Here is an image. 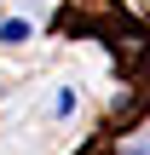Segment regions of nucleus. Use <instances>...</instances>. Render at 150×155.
<instances>
[{
  "label": "nucleus",
  "instance_id": "nucleus-1",
  "mask_svg": "<svg viewBox=\"0 0 150 155\" xmlns=\"http://www.w3.org/2000/svg\"><path fill=\"white\" fill-rule=\"evenodd\" d=\"M0 40H6V46H29V40H35V23H29V17H6V23H0Z\"/></svg>",
  "mask_w": 150,
  "mask_h": 155
},
{
  "label": "nucleus",
  "instance_id": "nucleus-2",
  "mask_svg": "<svg viewBox=\"0 0 150 155\" xmlns=\"http://www.w3.org/2000/svg\"><path fill=\"white\" fill-rule=\"evenodd\" d=\"M127 155H150V138H145V144H139V150H127Z\"/></svg>",
  "mask_w": 150,
  "mask_h": 155
}]
</instances>
